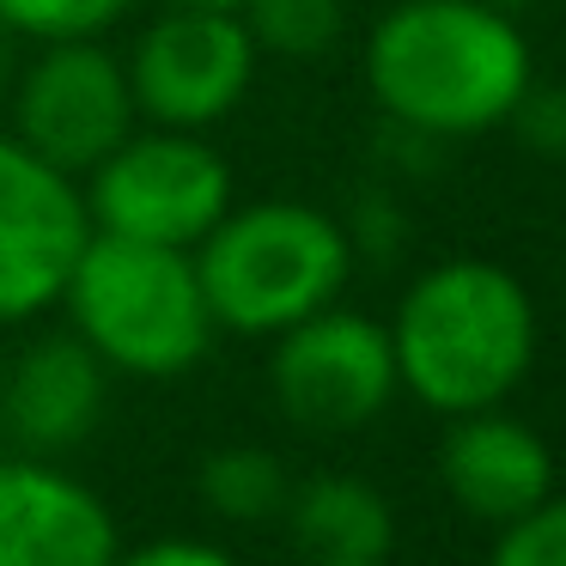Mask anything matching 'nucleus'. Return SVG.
Returning a JSON list of instances; mask_svg holds the SVG:
<instances>
[{
    "label": "nucleus",
    "instance_id": "obj_1",
    "mask_svg": "<svg viewBox=\"0 0 566 566\" xmlns=\"http://www.w3.org/2000/svg\"><path fill=\"white\" fill-rule=\"evenodd\" d=\"M530 80L524 25L481 0H396L366 38L378 111L432 140L505 128Z\"/></svg>",
    "mask_w": 566,
    "mask_h": 566
},
{
    "label": "nucleus",
    "instance_id": "obj_2",
    "mask_svg": "<svg viewBox=\"0 0 566 566\" xmlns=\"http://www.w3.org/2000/svg\"><path fill=\"white\" fill-rule=\"evenodd\" d=\"M384 329L402 390L432 415L505 402L536 359V305L524 281L481 256L432 262Z\"/></svg>",
    "mask_w": 566,
    "mask_h": 566
},
{
    "label": "nucleus",
    "instance_id": "obj_3",
    "mask_svg": "<svg viewBox=\"0 0 566 566\" xmlns=\"http://www.w3.org/2000/svg\"><path fill=\"white\" fill-rule=\"evenodd\" d=\"M74 335L128 378H184L213 342V311L196 274V250L92 232L62 286Z\"/></svg>",
    "mask_w": 566,
    "mask_h": 566
},
{
    "label": "nucleus",
    "instance_id": "obj_4",
    "mask_svg": "<svg viewBox=\"0 0 566 566\" xmlns=\"http://www.w3.org/2000/svg\"><path fill=\"white\" fill-rule=\"evenodd\" d=\"M196 274L220 329L281 335L342 298L354 274V238L305 201H232L196 244Z\"/></svg>",
    "mask_w": 566,
    "mask_h": 566
},
{
    "label": "nucleus",
    "instance_id": "obj_5",
    "mask_svg": "<svg viewBox=\"0 0 566 566\" xmlns=\"http://www.w3.org/2000/svg\"><path fill=\"white\" fill-rule=\"evenodd\" d=\"M80 196H86L92 232L196 250L232 208V171L189 128H147L116 140L86 171Z\"/></svg>",
    "mask_w": 566,
    "mask_h": 566
},
{
    "label": "nucleus",
    "instance_id": "obj_6",
    "mask_svg": "<svg viewBox=\"0 0 566 566\" xmlns=\"http://www.w3.org/2000/svg\"><path fill=\"white\" fill-rule=\"evenodd\" d=\"M123 74L135 116H147L153 128L208 135L244 104L256 80V43L238 7H165L123 55Z\"/></svg>",
    "mask_w": 566,
    "mask_h": 566
},
{
    "label": "nucleus",
    "instance_id": "obj_7",
    "mask_svg": "<svg viewBox=\"0 0 566 566\" xmlns=\"http://www.w3.org/2000/svg\"><path fill=\"white\" fill-rule=\"evenodd\" d=\"M269 390L281 415L305 432H354L371 427L396 402V347L390 329L359 311L323 305L274 335Z\"/></svg>",
    "mask_w": 566,
    "mask_h": 566
},
{
    "label": "nucleus",
    "instance_id": "obj_8",
    "mask_svg": "<svg viewBox=\"0 0 566 566\" xmlns=\"http://www.w3.org/2000/svg\"><path fill=\"white\" fill-rule=\"evenodd\" d=\"M135 123L140 116L123 55H111L98 38L38 43L31 67L19 74L13 140L67 177H86L116 140L135 135Z\"/></svg>",
    "mask_w": 566,
    "mask_h": 566
},
{
    "label": "nucleus",
    "instance_id": "obj_9",
    "mask_svg": "<svg viewBox=\"0 0 566 566\" xmlns=\"http://www.w3.org/2000/svg\"><path fill=\"white\" fill-rule=\"evenodd\" d=\"M86 238L92 220L80 177L55 171L13 135H0V323H25L62 305V286Z\"/></svg>",
    "mask_w": 566,
    "mask_h": 566
},
{
    "label": "nucleus",
    "instance_id": "obj_10",
    "mask_svg": "<svg viewBox=\"0 0 566 566\" xmlns=\"http://www.w3.org/2000/svg\"><path fill=\"white\" fill-rule=\"evenodd\" d=\"M123 536L55 457H0V566H111Z\"/></svg>",
    "mask_w": 566,
    "mask_h": 566
},
{
    "label": "nucleus",
    "instance_id": "obj_11",
    "mask_svg": "<svg viewBox=\"0 0 566 566\" xmlns=\"http://www.w3.org/2000/svg\"><path fill=\"white\" fill-rule=\"evenodd\" d=\"M439 481L457 512L500 530L554 493V451L530 420L505 415L500 402L469 408V415H444Z\"/></svg>",
    "mask_w": 566,
    "mask_h": 566
},
{
    "label": "nucleus",
    "instance_id": "obj_12",
    "mask_svg": "<svg viewBox=\"0 0 566 566\" xmlns=\"http://www.w3.org/2000/svg\"><path fill=\"white\" fill-rule=\"evenodd\" d=\"M111 402V366L67 335H43L0 371V432L25 457H62L86 444Z\"/></svg>",
    "mask_w": 566,
    "mask_h": 566
},
{
    "label": "nucleus",
    "instance_id": "obj_13",
    "mask_svg": "<svg viewBox=\"0 0 566 566\" xmlns=\"http://www.w3.org/2000/svg\"><path fill=\"white\" fill-rule=\"evenodd\" d=\"M281 524L298 566H390L396 554V512L384 488L342 469L298 481L281 505Z\"/></svg>",
    "mask_w": 566,
    "mask_h": 566
},
{
    "label": "nucleus",
    "instance_id": "obj_14",
    "mask_svg": "<svg viewBox=\"0 0 566 566\" xmlns=\"http://www.w3.org/2000/svg\"><path fill=\"white\" fill-rule=\"evenodd\" d=\"M196 488L208 500V512L226 517V524H269V517H281L293 481H286L281 457L262 451V444H220L196 469Z\"/></svg>",
    "mask_w": 566,
    "mask_h": 566
},
{
    "label": "nucleus",
    "instance_id": "obj_15",
    "mask_svg": "<svg viewBox=\"0 0 566 566\" xmlns=\"http://www.w3.org/2000/svg\"><path fill=\"white\" fill-rule=\"evenodd\" d=\"M256 55H281V62H323L347 31L342 0H238Z\"/></svg>",
    "mask_w": 566,
    "mask_h": 566
},
{
    "label": "nucleus",
    "instance_id": "obj_16",
    "mask_svg": "<svg viewBox=\"0 0 566 566\" xmlns=\"http://www.w3.org/2000/svg\"><path fill=\"white\" fill-rule=\"evenodd\" d=\"M135 0H0V25L31 43H67V38H104L123 25Z\"/></svg>",
    "mask_w": 566,
    "mask_h": 566
},
{
    "label": "nucleus",
    "instance_id": "obj_17",
    "mask_svg": "<svg viewBox=\"0 0 566 566\" xmlns=\"http://www.w3.org/2000/svg\"><path fill=\"white\" fill-rule=\"evenodd\" d=\"M488 566H566V493H548L524 517L500 524Z\"/></svg>",
    "mask_w": 566,
    "mask_h": 566
},
{
    "label": "nucleus",
    "instance_id": "obj_18",
    "mask_svg": "<svg viewBox=\"0 0 566 566\" xmlns=\"http://www.w3.org/2000/svg\"><path fill=\"white\" fill-rule=\"evenodd\" d=\"M512 128H517V135H524L536 153L566 159V86H548V92H542L536 80H530V92L517 98V111H512Z\"/></svg>",
    "mask_w": 566,
    "mask_h": 566
},
{
    "label": "nucleus",
    "instance_id": "obj_19",
    "mask_svg": "<svg viewBox=\"0 0 566 566\" xmlns=\"http://www.w3.org/2000/svg\"><path fill=\"white\" fill-rule=\"evenodd\" d=\"M111 566H238L226 548H208L201 536H159L140 548H116Z\"/></svg>",
    "mask_w": 566,
    "mask_h": 566
},
{
    "label": "nucleus",
    "instance_id": "obj_20",
    "mask_svg": "<svg viewBox=\"0 0 566 566\" xmlns=\"http://www.w3.org/2000/svg\"><path fill=\"white\" fill-rule=\"evenodd\" d=\"M481 7H493V13H512V19H524L536 0H481Z\"/></svg>",
    "mask_w": 566,
    "mask_h": 566
},
{
    "label": "nucleus",
    "instance_id": "obj_21",
    "mask_svg": "<svg viewBox=\"0 0 566 566\" xmlns=\"http://www.w3.org/2000/svg\"><path fill=\"white\" fill-rule=\"evenodd\" d=\"M159 7H238V0H159Z\"/></svg>",
    "mask_w": 566,
    "mask_h": 566
}]
</instances>
